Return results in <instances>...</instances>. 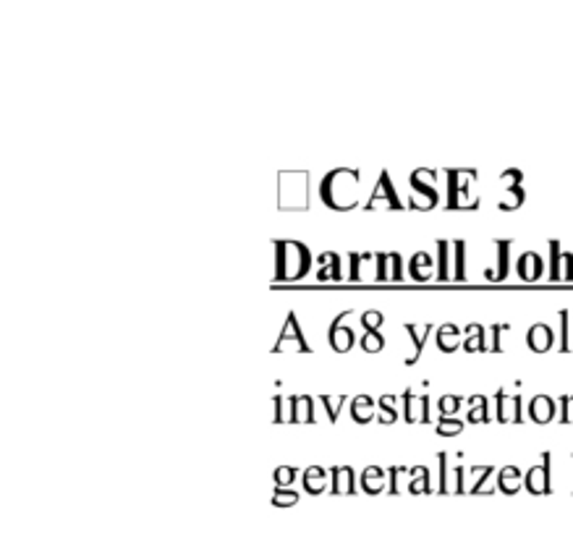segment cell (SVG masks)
Wrapping results in <instances>:
<instances>
[{"label":"cell","mask_w":573,"mask_h":536,"mask_svg":"<svg viewBox=\"0 0 573 536\" xmlns=\"http://www.w3.org/2000/svg\"><path fill=\"white\" fill-rule=\"evenodd\" d=\"M377 207H385V209H404V205H401V199H398V194H395V186H393L390 173H388V170H382V173H379L377 186H375L372 196L366 199V209H377Z\"/></svg>","instance_id":"obj_3"},{"label":"cell","mask_w":573,"mask_h":536,"mask_svg":"<svg viewBox=\"0 0 573 536\" xmlns=\"http://www.w3.org/2000/svg\"><path fill=\"white\" fill-rule=\"evenodd\" d=\"M359 254H362V251H351L349 254V264H351L349 280L351 283H359Z\"/></svg>","instance_id":"obj_47"},{"label":"cell","mask_w":573,"mask_h":536,"mask_svg":"<svg viewBox=\"0 0 573 536\" xmlns=\"http://www.w3.org/2000/svg\"><path fill=\"white\" fill-rule=\"evenodd\" d=\"M432 264L434 261L427 251H417L411 257V261H408V275L414 277V280H419V283H424V280L432 277Z\"/></svg>","instance_id":"obj_16"},{"label":"cell","mask_w":573,"mask_h":536,"mask_svg":"<svg viewBox=\"0 0 573 536\" xmlns=\"http://www.w3.org/2000/svg\"><path fill=\"white\" fill-rule=\"evenodd\" d=\"M560 277L563 280H573V254L563 251V261H560Z\"/></svg>","instance_id":"obj_43"},{"label":"cell","mask_w":573,"mask_h":536,"mask_svg":"<svg viewBox=\"0 0 573 536\" xmlns=\"http://www.w3.org/2000/svg\"><path fill=\"white\" fill-rule=\"evenodd\" d=\"M463 332H466V343H463V348H466L469 353H474V351H487V345H484V327H482V325H469Z\"/></svg>","instance_id":"obj_27"},{"label":"cell","mask_w":573,"mask_h":536,"mask_svg":"<svg viewBox=\"0 0 573 536\" xmlns=\"http://www.w3.org/2000/svg\"><path fill=\"white\" fill-rule=\"evenodd\" d=\"M296 479V468L294 466H278L275 468V484L280 489H291V484Z\"/></svg>","instance_id":"obj_38"},{"label":"cell","mask_w":573,"mask_h":536,"mask_svg":"<svg viewBox=\"0 0 573 536\" xmlns=\"http://www.w3.org/2000/svg\"><path fill=\"white\" fill-rule=\"evenodd\" d=\"M291 345L296 351H301V353H312V345L304 340V332L299 327V319H296L294 312H288V316H285V325H283V330L278 335V343L272 345V353H280V351L291 348Z\"/></svg>","instance_id":"obj_2"},{"label":"cell","mask_w":573,"mask_h":536,"mask_svg":"<svg viewBox=\"0 0 573 536\" xmlns=\"http://www.w3.org/2000/svg\"><path fill=\"white\" fill-rule=\"evenodd\" d=\"M447 248H450V241H437V277L440 280H445L450 272L447 270V254H450Z\"/></svg>","instance_id":"obj_33"},{"label":"cell","mask_w":573,"mask_h":536,"mask_svg":"<svg viewBox=\"0 0 573 536\" xmlns=\"http://www.w3.org/2000/svg\"><path fill=\"white\" fill-rule=\"evenodd\" d=\"M521 180H524V176H521V170H516V167H511V170L500 173V183H503V189H511V186H521Z\"/></svg>","instance_id":"obj_42"},{"label":"cell","mask_w":573,"mask_h":536,"mask_svg":"<svg viewBox=\"0 0 573 536\" xmlns=\"http://www.w3.org/2000/svg\"><path fill=\"white\" fill-rule=\"evenodd\" d=\"M362 489L366 495H377L385 489V471L379 466H366L362 474Z\"/></svg>","instance_id":"obj_22"},{"label":"cell","mask_w":573,"mask_h":536,"mask_svg":"<svg viewBox=\"0 0 573 536\" xmlns=\"http://www.w3.org/2000/svg\"><path fill=\"white\" fill-rule=\"evenodd\" d=\"M492 471H495V466H479V468H471V474H474V484H471V489H469V492H484V489H482V484H484V481L489 479V476H492Z\"/></svg>","instance_id":"obj_39"},{"label":"cell","mask_w":573,"mask_h":536,"mask_svg":"<svg viewBox=\"0 0 573 536\" xmlns=\"http://www.w3.org/2000/svg\"><path fill=\"white\" fill-rule=\"evenodd\" d=\"M560 351H568V312H560Z\"/></svg>","instance_id":"obj_44"},{"label":"cell","mask_w":573,"mask_h":536,"mask_svg":"<svg viewBox=\"0 0 573 536\" xmlns=\"http://www.w3.org/2000/svg\"><path fill=\"white\" fill-rule=\"evenodd\" d=\"M349 314L351 312H340V314H336V319L330 322V330H327V340H330L333 351H338V353H346V351H351V345H353V327H346V325H343V319Z\"/></svg>","instance_id":"obj_7"},{"label":"cell","mask_w":573,"mask_h":536,"mask_svg":"<svg viewBox=\"0 0 573 536\" xmlns=\"http://www.w3.org/2000/svg\"><path fill=\"white\" fill-rule=\"evenodd\" d=\"M408 492L414 495H421V492H432V484H430V471L424 466L411 468L408 474Z\"/></svg>","instance_id":"obj_25"},{"label":"cell","mask_w":573,"mask_h":536,"mask_svg":"<svg viewBox=\"0 0 573 536\" xmlns=\"http://www.w3.org/2000/svg\"><path fill=\"white\" fill-rule=\"evenodd\" d=\"M330 489L333 495H353L356 492V484H353V468L351 466H333L330 468Z\"/></svg>","instance_id":"obj_12"},{"label":"cell","mask_w":573,"mask_h":536,"mask_svg":"<svg viewBox=\"0 0 573 536\" xmlns=\"http://www.w3.org/2000/svg\"><path fill=\"white\" fill-rule=\"evenodd\" d=\"M560 261H563L560 244L558 241H550V277H552V280H563V277H560Z\"/></svg>","instance_id":"obj_34"},{"label":"cell","mask_w":573,"mask_h":536,"mask_svg":"<svg viewBox=\"0 0 573 536\" xmlns=\"http://www.w3.org/2000/svg\"><path fill=\"white\" fill-rule=\"evenodd\" d=\"M401 398H404V419L408 424H414V421H419V424L432 421L430 419V395H414V390H406Z\"/></svg>","instance_id":"obj_5"},{"label":"cell","mask_w":573,"mask_h":536,"mask_svg":"<svg viewBox=\"0 0 573 536\" xmlns=\"http://www.w3.org/2000/svg\"><path fill=\"white\" fill-rule=\"evenodd\" d=\"M498 487L503 489L505 495H516L518 489L524 487V476H521V471H518L516 466L500 468V474H498Z\"/></svg>","instance_id":"obj_21"},{"label":"cell","mask_w":573,"mask_h":536,"mask_svg":"<svg viewBox=\"0 0 573 536\" xmlns=\"http://www.w3.org/2000/svg\"><path fill=\"white\" fill-rule=\"evenodd\" d=\"M312 264L309 248L301 241H275V272L278 280L304 277Z\"/></svg>","instance_id":"obj_1"},{"label":"cell","mask_w":573,"mask_h":536,"mask_svg":"<svg viewBox=\"0 0 573 536\" xmlns=\"http://www.w3.org/2000/svg\"><path fill=\"white\" fill-rule=\"evenodd\" d=\"M463 432V421L461 419H453V416H440L437 419V434L443 437H456Z\"/></svg>","instance_id":"obj_30"},{"label":"cell","mask_w":573,"mask_h":536,"mask_svg":"<svg viewBox=\"0 0 573 536\" xmlns=\"http://www.w3.org/2000/svg\"><path fill=\"white\" fill-rule=\"evenodd\" d=\"M524 487L531 495H550L552 492V487H550V453L542 455L539 466L529 468V474L524 476Z\"/></svg>","instance_id":"obj_6"},{"label":"cell","mask_w":573,"mask_h":536,"mask_svg":"<svg viewBox=\"0 0 573 536\" xmlns=\"http://www.w3.org/2000/svg\"><path fill=\"white\" fill-rule=\"evenodd\" d=\"M325 487H327V474H325V468L309 466L307 471H304V489H307L309 495H320V492H325Z\"/></svg>","instance_id":"obj_23"},{"label":"cell","mask_w":573,"mask_h":536,"mask_svg":"<svg viewBox=\"0 0 573 536\" xmlns=\"http://www.w3.org/2000/svg\"><path fill=\"white\" fill-rule=\"evenodd\" d=\"M437 458H440V492L445 495V492H450V487H447V455L440 453Z\"/></svg>","instance_id":"obj_45"},{"label":"cell","mask_w":573,"mask_h":536,"mask_svg":"<svg viewBox=\"0 0 573 536\" xmlns=\"http://www.w3.org/2000/svg\"><path fill=\"white\" fill-rule=\"evenodd\" d=\"M524 199H526V191L521 186H511V189H503V196H500L498 207L505 209V212H511V209H518L524 205Z\"/></svg>","instance_id":"obj_28"},{"label":"cell","mask_w":573,"mask_h":536,"mask_svg":"<svg viewBox=\"0 0 573 536\" xmlns=\"http://www.w3.org/2000/svg\"><path fill=\"white\" fill-rule=\"evenodd\" d=\"M469 403H471V411H469L466 419L471 424H484V421H489V400L484 395H474V398H469Z\"/></svg>","instance_id":"obj_26"},{"label":"cell","mask_w":573,"mask_h":536,"mask_svg":"<svg viewBox=\"0 0 573 536\" xmlns=\"http://www.w3.org/2000/svg\"><path fill=\"white\" fill-rule=\"evenodd\" d=\"M529 416L537 424H547L555 416V400L550 395H534L529 403Z\"/></svg>","instance_id":"obj_14"},{"label":"cell","mask_w":573,"mask_h":536,"mask_svg":"<svg viewBox=\"0 0 573 536\" xmlns=\"http://www.w3.org/2000/svg\"><path fill=\"white\" fill-rule=\"evenodd\" d=\"M322 267L317 272V280H343V270H340V254L336 251H325L320 257Z\"/></svg>","instance_id":"obj_20"},{"label":"cell","mask_w":573,"mask_h":536,"mask_svg":"<svg viewBox=\"0 0 573 536\" xmlns=\"http://www.w3.org/2000/svg\"><path fill=\"white\" fill-rule=\"evenodd\" d=\"M495 246H498V270H492V267H487L484 272H487L489 280H505V275H508V254H511V241H495Z\"/></svg>","instance_id":"obj_24"},{"label":"cell","mask_w":573,"mask_h":536,"mask_svg":"<svg viewBox=\"0 0 573 536\" xmlns=\"http://www.w3.org/2000/svg\"><path fill=\"white\" fill-rule=\"evenodd\" d=\"M408 205H411V209H432L437 205V189L411 183V199H408Z\"/></svg>","instance_id":"obj_17"},{"label":"cell","mask_w":573,"mask_h":536,"mask_svg":"<svg viewBox=\"0 0 573 536\" xmlns=\"http://www.w3.org/2000/svg\"><path fill=\"white\" fill-rule=\"evenodd\" d=\"M495 403H498V419L511 424V421H521V398L518 395H505V390L500 387L498 395H495Z\"/></svg>","instance_id":"obj_10"},{"label":"cell","mask_w":573,"mask_h":536,"mask_svg":"<svg viewBox=\"0 0 573 536\" xmlns=\"http://www.w3.org/2000/svg\"><path fill=\"white\" fill-rule=\"evenodd\" d=\"M362 348L366 351V353H377V351H382V348H385V338L379 335V330L366 332V335L362 338Z\"/></svg>","instance_id":"obj_36"},{"label":"cell","mask_w":573,"mask_h":536,"mask_svg":"<svg viewBox=\"0 0 573 536\" xmlns=\"http://www.w3.org/2000/svg\"><path fill=\"white\" fill-rule=\"evenodd\" d=\"M377 421H379V424H393V421H398V411H395V395H379Z\"/></svg>","instance_id":"obj_29"},{"label":"cell","mask_w":573,"mask_h":536,"mask_svg":"<svg viewBox=\"0 0 573 536\" xmlns=\"http://www.w3.org/2000/svg\"><path fill=\"white\" fill-rule=\"evenodd\" d=\"M476 178V170H458V167H450L447 170V209H458L469 194V183L466 180Z\"/></svg>","instance_id":"obj_4"},{"label":"cell","mask_w":573,"mask_h":536,"mask_svg":"<svg viewBox=\"0 0 573 536\" xmlns=\"http://www.w3.org/2000/svg\"><path fill=\"white\" fill-rule=\"evenodd\" d=\"M408 183H419V186H430V189H434V183H437V170H432V167H419V170H414V173L408 176Z\"/></svg>","instance_id":"obj_31"},{"label":"cell","mask_w":573,"mask_h":536,"mask_svg":"<svg viewBox=\"0 0 573 536\" xmlns=\"http://www.w3.org/2000/svg\"><path fill=\"white\" fill-rule=\"evenodd\" d=\"M526 340H529V348L531 351H537V353H545V351H550L552 348V343H555V332H552V327L550 325H531L529 327V335H526Z\"/></svg>","instance_id":"obj_11"},{"label":"cell","mask_w":573,"mask_h":536,"mask_svg":"<svg viewBox=\"0 0 573 536\" xmlns=\"http://www.w3.org/2000/svg\"><path fill=\"white\" fill-rule=\"evenodd\" d=\"M272 408H275V413H272V416H275V421H285V411H283V395H275V398H272Z\"/></svg>","instance_id":"obj_48"},{"label":"cell","mask_w":573,"mask_h":536,"mask_svg":"<svg viewBox=\"0 0 573 536\" xmlns=\"http://www.w3.org/2000/svg\"><path fill=\"white\" fill-rule=\"evenodd\" d=\"M296 502H299V495H296L294 489H280V487H275V492H272V505H278V508H291Z\"/></svg>","instance_id":"obj_35"},{"label":"cell","mask_w":573,"mask_h":536,"mask_svg":"<svg viewBox=\"0 0 573 536\" xmlns=\"http://www.w3.org/2000/svg\"><path fill=\"white\" fill-rule=\"evenodd\" d=\"M351 416L356 424H369L372 419H377V403L372 395H356L351 400Z\"/></svg>","instance_id":"obj_13"},{"label":"cell","mask_w":573,"mask_h":536,"mask_svg":"<svg viewBox=\"0 0 573 536\" xmlns=\"http://www.w3.org/2000/svg\"><path fill=\"white\" fill-rule=\"evenodd\" d=\"M463 398H458V395H443V398L437 400V408H440V416H456V411L461 408Z\"/></svg>","instance_id":"obj_37"},{"label":"cell","mask_w":573,"mask_h":536,"mask_svg":"<svg viewBox=\"0 0 573 536\" xmlns=\"http://www.w3.org/2000/svg\"><path fill=\"white\" fill-rule=\"evenodd\" d=\"M401 254L398 251H382L377 254V277L379 283H398L404 277V270H401Z\"/></svg>","instance_id":"obj_8"},{"label":"cell","mask_w":573,"mask_h":536,"mask_svg":"<svg viewBox=\"0 0 573 536\" xmlns=\"http://www.w3.org/2000/svg\"><path fill=\"white\" fill-rule=\"evenodd\" d=\"M288 403H291V421H296V424L314 421V403L309 395H294Z\"/></svg>","instance_id":"obj_15"},{"label":"cell","mask_w":573,"mask_h":536,"mask_svg":"<svg viewBox=\"0 0 573 536\" xmlns=\"http://www.w3.org/2000/svg\"><path fill=\"white\" fill-rule=\"evenodd\" d=\"M461 335L463 330L461 327H456V325H443V327H437V345H440V351H445V353H453L458 345H461Z\"/></svg>","instance_id":"obj_18"},{"label":"cell","mask_w":573,"mask_h":536,"mask_svg":"<svg viewBox=\"0 0 573 536\" xmlns=\"http://www.w3.org/2000/svg\"><path fill=\"white\" fill-rule=\"evenodd\" d=\"M453 254H456V280H463V275H466V267H463V259H466V244H463V241H453Z\"/></svg>","instance_id":"obj_40"},{"label":"cell","mask_w":573,"mask_h":536,"mask_svg":"<svg viewBox=\"0 0 573 536\" xmlns=\"http://www.w3.org/2000/svg\"><path fill=\"white\" fill-rule=\"evenodd\" d=\"M560 408H563V419H560V421H565V424H573V395H565V398H560Z\"/></svg>","instance_id":"obj_46"},{"label":"cell","mask_w":573,"mask_h":536,"mask_svg":"<svg viewBox=\"0 0 573 536\" xmlns=\"http://www.w3.org/2000/svg\"><path fill=\"white\" fill-rule=\"evenodd\" d=\"M542 257L537 254V251H524L521 257H518L516 261V272L521 280H526V283H534V280H539L542 277Z\"/></svg>","instance_id":"obj_9"},{"label":"cell","mask_w":573,"mask_h":536,"mask_svg":"<svg viewBox=\"0 0 573 536\" xmlns=\"http://www.w3.org/2000/svg\"><path fill=\"white\" fill-rule=\"evenodd\" d=\"M382 319H385V316L379 314L377 309H369V312H364L362 314V325L366 327V332H372V330H379Z\"/></svg>","instance_id":"obj_41"},{"label":"cell","mask_w":573,"mask_h":536,"mask_svg":"<svg viewBox=\"0 0 573 536\" xmlns=\"http://www.w3.org/2000/svg\"><path fill=\"white\" fill-rule=\"evenodd\" d=\"M322 406H325V411H327V416H330V421L336 424L338 416H340V408L346 406V400H349V395H338L336 400H330V395H322Z\"/></svg>","instance_id":"obj_32"},{"label":"cell","mask_w":573,"mask_h":536,"mask_svg":"<svg viewBox=\"0 0 573 536\" xmlns=\"http://www.w3.org/2000/svg\"><path fill=\"white\" fill-rule=\"evenodd\" d=\"M406 332L411 335V343H414V356L406 358V364L411 366V364H417L421 356V348H424V343H427V335L432 332V325H411V322H406Z\"/></svg>","instance_id":"obj_19"}]
</instances>
